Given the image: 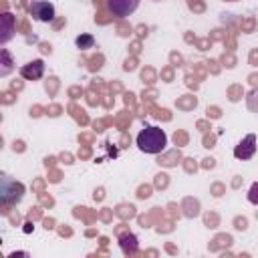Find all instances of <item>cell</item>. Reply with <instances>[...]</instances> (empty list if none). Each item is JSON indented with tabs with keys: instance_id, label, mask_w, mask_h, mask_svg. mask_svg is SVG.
I'll use <instances>...</instances> for the list:
<instances>
[{
	"instance_id": "6",
	"label": "cell",
	"mask_w": 258,
	"mask_h": 258,
	"mask_svg": "<svg viewBox=\"0 0 258 258\" xmlns=\"http://www.w3.org/2000/svg\"><path fill=\"white\" fill-rule=\"evenodd\" d=\"M42 75H44V62H42L40 58L26 62V64H22V69H20V77L26 79V81H38Z\"/></svg>"
},
{
	"instance_id": "1",
	"label": "cell",
	"mask_w": 258,
	"mask_h": 258,
	"mask_svg": "<svg viewBox=\"0 0 258 258\" xmlns=\"http://www.w3.org/2000/svg\"><path fill=\"white\" fill-rule=\"evenodd\" d=\"M165 145H167V135L159 127H145L137 135V147L143 153H151V155L161 153Z\"/></svg>"
},
{
	"instance_id": "11",
	"label": "cell",
	"mask_w": 258,
	"mask_h": 258,
	"mask_svg": "<svg viewBox=\"0 0 258 258\" xmlns=\"http://www.w3.org/2000/svg\"><path fill=\"white\" fill-rule=\"evenodd\" d=\"M248 202L258 206V181H254V183L250 185V189H248Z\"/></svg>"
},
{
	"instance_id": "8",
	"label": "cell",
	"mask_w": 258,
	"mask_h": 258,
	"mask_svg": "<svg viewBox=\"0 0 258 258\" xmlns=\"http://www.w3.org/2000/svg\"><path fill=\"white\" fill-rule=\"evenodd\" d=\"M119 246H121V250H123L125 254H135L137 248H139L137 236H135V234H123V236L119 238Z\"/></svg>"
},
{
	"instance_id": "7",
	"label": "cell",
	"mask_w": 258,
	"mask_h": 258,
	"mask_svg": "<svg viewBox=\"0 0 258 258\" xmlns=\"http://www.w3.org/2000/svg\"><path fill=\"white\" fill-rule=\"evenodd\" d=\"M12 30H14V16L12 14H2V18H0V42L4 44V42H8L10 40V36H12Z\"/></svg>"
},
{
	"instance_id": "2",
	"label": "cell",
	"mask_w": 258,
	"mask_h": 258,
	"mask_svg": "<svg viewBox=\"0 0 258 258\" xmlns=\"http://www.w3.org/2000/svg\"><path fill=\"white\" fill-rule=\"evenodd\" d=\"M28 10H30L32 18L38 20V22H52V20H54V4H52V2L34 0Z\"/></svg>"
},
{
	"instance_id": "4",
	"label": "cell",
	"mask_w": 258,
	"mask_h": 258,
	"mask_svg": "<svg viewBox=\"0 0 258 258\" xmlns=\"http://www.w3.org/2000/svg\"><path fill=\"white\" fill-rule=\"evenodd\" d=\"M256 153V135L248 133L236 147H234V157L236 159H250Z\"/></svg>"
},
{
	"instance_id": "5",
	"label": "cell",
	"mask_w": 258,
	"mask_h": 258,
	"mask_svg": "<svg viewBox=\"0 0 258 258\" xmlns=\"http://www.w3.org/2000/svg\"><path fill=\"white\" fill-rule=\"evenodd\" d=\"M137 6H139V0H107V8L119 18H125L131 12H135Z\"/></svg>"
},
{
	"instance_id": "3",
	"label": "cell",
	"mask_w": 258,
	"mask_h": 258,
	"mask_svg": "<svg viewBox=\"0 0 258 258\" xmlns=\"http://www.w3.org/2000/svg\"><path fill=\"white\" fill-rule=\"evenodd\" d=\"M22 185L12 181L8 175H2V200L6 204H16L22 200Z\"/></svg>"
},
{
	"instance_id": "10",
	"label": "cell",
	"mask_w": 258,
	"mask_h": 258,
	"mask_svg": "<svg viewBox=\"0 0 258 258\" xmlns=\"http://www.w3.org/2000/svg\"><path fill=\"white\" fill-rule=\"evenodd\" d=\"M75 44H77V48H81V50H85V48H93L95 38H93L91 34H81V36L75 38Z\"/></svg>"
},
{
	"instance_id": "12",
	"label": "cell",
	"mask_w": 258,
	"mask_h": 258,
	"mask_svg": "<svg viewBox=\"0 0 258 258\" xmlns=\"http://www.w3.org/2000/svg\"><path fill=\"white\" fill-rule=\"evenodd\" d=\"M230 2H234V0H230Z\"/></svg>"
},
{
	"instance_id": "9",
	"label": "cell",
	"mask_w": 258,
	"mask_h": 258,
	"mask_svg": "<svg viewBox=\"0 0 258 258\" xmlns=\"http://www.w3.org/2000/svg\"><path fill=\"white\" fill-rule=\"evenodd\" d=\"M0 77H6L10 71H12V58H10V52L6 48L0 50Z\"/></svg>"
}]
</instances>
